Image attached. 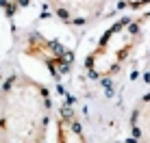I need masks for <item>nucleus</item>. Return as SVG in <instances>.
<instances>
[{"label": "nucleus", "mask_w": 150, "mask_h": 143, "mask_svg": "<svg viewBox=\"0 0 150 143\" xmlns=\"http://www.w3.org/2000/svg\"><path fill=\"white\" fill-rule=\"evenodd\" d=\"M120 9H131V11H142L150 4V0H115Z\"/></svg>", "instance_id": "6e6552de"}, {"label": "nucleus", "mask_w": 150, "mask_h": 143, "mask_svg": "<svg viewBox=\"0 0 150 143\" xmlns=\"http://www.w3.org/2000/svg\"><path fill=\"white\" fill-rule=\"evenodd\" d=\"M52 115L48 87L13 74L0 89V143H46Z\"/></svg>", "instance_id": "f257e3e1"}, {"label": "nucleus", "mask_w": 150, "mask_h": 143, "mask_svg": "<svg viewBox=\"0 0 150 143\" xmlns=\"http://www.w3.org/2000/svg\"><path fill=\"white\" fill-rule=\"evenodd\" d=\"M57 143H87L79 117L70 109H61L57 115Z\"/></svg>", "instance_id": "39448f33"}, {"label": "nucleus", "mask_w": 150, "mask_h": 143, "mask_svg": "<svg viewBox=\"0 0 150 143\" xmlns=\"http://www.w3.org/2000/svg\"><path fill=\"white\" fill-rule=\"evenodd\" d=\"M142 39V24L135 18H120L102 33L96 48L85 59L87 76L96 80L111 78L128 63Z\"/></svg>", "instance_id": "f03ea898"}, {"label": "nucleus", "mask_w": 150, "mask_h": 143, "mask_svg": "<svg viewBox=\"0 0 150 143\" xmlns=\"http://www.w3.org/2000/svg\"><path fill=\"white\" fill-rule=\"evenodd\" d=\"M59 20L70 26H89L105 13L107 0H48Z\"/></svg>", "instance_id": "20e7f679"}, {"label": "nucleus", "mask_w": 150, "mask_h": 143, "mask_svg": "<svg viewBox=\"0 0 150 143\" xmlns=\"http://www.w3.org/2000/svg\"><path fill=\"white\" fill-rule=\"evenodd\" d=\"M131 132L137 143H150V93L144 95L133 109Z\"/></svg>", "instance_id": "423d86ee"}, {"label": "nucleus", "mask_w": 150, "mask_h": 143, "mask_svg": "<svg viewBox=\"0 0 150 143\" xmlns=\"http://www.w3.org/2000/svg\"><path fill=\"white\" fill-rule=\"evenodd\" d=\"M30 0H0V9H2L7 15H15L20 9L28 7Z\"/></svg>", "instance_id": "0eeeda50"}, {"label": "nucleus", "mask_w": 150, "mask_h": 143, "mask_svg": "<svg viewBox=\"0 0 150 143\" xmlns=\"http://www.w3.org/2000/svg\"><path fill=\"white\" fill-rule=\"evenodd\" d=\"M20 50L26 57L35 59V61H41L52 74H63L72 63V54L59 41L46 39L44 35H37V33L26 35V39H24Z\"/></svg>", "instance_id": "7ed1b4c3"}]
</instances>
